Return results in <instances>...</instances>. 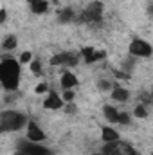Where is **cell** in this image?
Here are the masks:
<instances>
[{
    "label": "cell",
    "instance_id": "obj_16",
    "mask_svg": "<svg viewBox=\"0 0 153 155\" xmlns=\"http://www.w3.org/2000/svg\"><path fill=\"white\" fill-rule=\"evenodd\" d=\"M74 16H76V13H74L72 7H63V9L58 11V20H60V24H69V22L74 20Z\"/></svg>",
    "mask_w": 153,
    "mask_h": 155
},
{
    "label": "cell",
    "instance_id": "obj_2",
    "mask_svg": "<svg viewBox=\"0 0 153 155\" xmlns=\"http://www.w3.org/2000/svg\"><path fill=\"white\" fill-rule=\"evenodd\" d=\"M27 123H29L27 116L18 112V110H2V114H0V132L2 134L18 132L22 128H25Z\"/></svg>",
    "mask_w": 153,
    "mask_h": 155
},
{
    "label": "cell",
    "instance_id": "obj_21",
    "mask_svg": "<svg viewBox=\"0 0 153 155\" xmlns=\"http://www.w3.org/2000/svg\"><path fill=\"white\" fill-rule=\"evenodd\" d=\"M18 60H20V63H22V65H24V63H27V65H29L34 58H33V52H31V51H24V52L20 54V58H18Z\"/></svg>",
    "mask_w": 153,
    "mask_h": 155
},
{
    "label": "cell",
    "instance_id": "obj_19",
    "mask_svg": "<svg viewBox=\"0 0 153 155\" xmlns=\"http://www.w3.org/2000/svg\"><path fill=\"white\" fill-rule=\"evenodd\" d=\"M97 88H99L101 92H112L114 85H112L110 81H106V79H99V81H97Z\"/></svg>",
    "mask_w": 153,
    "mask_h": 155
},
{
    "label": "cell",
    "instance_id": "obj_12",
    "mask_svg": "<svg viewBox=\"0 0 153 155\" xmlns=\"http://www.w3.org/2000/svg\"><path fill=\"white\" fill-rule=\"evenodd\" d=\"M110 96H112V99L117 101V103H126L130 99V90L124 88V87H117L115 85L114 88H112V92H110Z\"/></svg>",
    "mask_w": 153,
    "mask_h": 155
},
{
    "label": "cell",
    "instance_id": "obj_3",
    "mask_svg": "<svg viewBox=\"0 0 153 155\" xmlns=\"http://www.w3.org/2000/svg\"><path fill=\"white\" fill-rule=\"evenodd\" d=\"M15 155H52V152L47 146H41L40 143H33L27 137H24L18 139Z\"/></svg>",
    "mask_w": 153,
    "mask_h": 155
},
{
    "label": "cell",
    "instance_id": "obj_24",
    "mask_svg": "<svg viewBox=\"0 0 153 155\" xmlns=\"http://www.w3.org/2000/svg\"><path fill=\"white\" fill-rule=\"evenodd\" d=\"M128 123H130V114L121 112V116H119V124H128Z\"/></svg>",
    "mask_w": 153,
    "mask_h": 155
},
{
    "label": "cell",
    "instance_id": "obj_1",
    "mask_svg": "<svg viewBox=\"0 0 153 155\" xmlns=\"http://www.w3.org/2000/svg\"><path fill=\"white\" fill-rule=\"evenodd\" d=\"M22 63L11 56H4L0 61V85L5 92H16L20 87Z\"/></svg>",
    "mask_w": 153,
    "mask_h": 155
},
{
    "label": "cell",
    "instance_id": "obj_4",
    "mask_svg": "<svg viewBox=\"0 0 153 155\" xmlns=\"http://www.w3.org/2000/svg\"><path fill=\"white\" fill-rule=\"evenodd\" d=\"M103 11H105L103 2L94 0L83 9V13L79 16V22H83V24H99L103 20Z\"/></svg>",
    "mask_w": 153,
    "mask_h": 155
},
{
    "label": "cell",
    "instance_id": "obj_25",
    "mask_svg": "<svg viewBox=\"0 0 153 155\" xmlns=\"http://www.w3.org/2000/svg\"><path fill=\"white\" fill-rule=\"evenodd\" d=\"M0 22H2V24H5V22H7V9H5V7H2V9H0Z\"/></svg>",
    "mask_w": 153,
    "mask_h": 155
},
{
    "label": "cell",
    "instance_id": "obj_18",
    "mask_svg": "<svg viewBox=\"0 0 153 155\" xmlns=\"http://www.w3.org/2000/svg\"><path fill=\"white\" fill-rule=\"evenodd\" d=\"M133 116L137 117V119H144V117H148V110H146V107H144V105H137V107L133 108Z\"/></svg>",
    "mask_w": 153,
    "mask_h": 155
},
{
    "label": "cell",
    "instance_id": "obj_10",
    "mask_svg": "<svg viewBox=\"0 0 153 155\" xmlns=\"http://www.w3.org/2000/svg\"><path fill=\"white\" fill-rule=\"evenodd\" d=\"M60 85H61L63 90H70V88L74 90L77 85H79V79H77V76L72 71H65L61 74V78H60Z\"/></svg>",
    "mask_w": 153,
    "mask_h": 155
},
{
    "label": "cell",
    "instance_id": "obj_15",
    "mask_svg": "<svg viewBox=\"0 0 153 155\" xmlns=\"http://www.w3.org/2000/svg\"><path fill=\"white\" fill-rule=\"evenodd\" d=\"M101 153L103 155H122L119 141H115V143H105L103 148H101Z\"/></svg>",
    "mask_w": 153,
    "mask_h": 155
},
{
    "label": "cell",
    "instance_id": "obj_23",
    "mask_svg": "<svg viewBox=\"0 0 153 155\" xmlns=\"http://www.w3.org/2000/svg\"><path fill=\"white\" fill-rule=\"evenodd\" d=\"M34 94H38V96H41V94H49V85H47L45 81L38 83L36 88H34Z\"/></svg>",
    "mask_w": 153,
    "mask_h": 155
},
{
    "label": "cell",
    "instance_id": "obj_14",
    "mask_svg": "<svg viewBox=\"0 0 153 155\" xmlns=\"http://www.w3.org/2000/svg\"><path fill=\"white\" fill-rule=\"evenodd\" d=\"M103 114H105V117H106L108 123H119L121 112H119L115 107H112V105H105V107H103Z\"/></svg>",
    "mask_w": 153,
    "mask_h": 155
},
{
    "label": "cell",
    "instance_id": "obj_29",
    "mask_svg": "<svg viewBox=\"0 0 153 155\" xmlns=\"http://www.w3.org/2000/svg\"><path fill=\"white\" fill-rule=\"evenodd\" d=\"M151 155H153V152H151Z\"/></svg>",
    "mask_w": 153,
    "mask_h": 155
},
{
    "label": "cell",
    "instance_id": "obj_6",
    "mask_svg": "<svg viewBox=\"0 0 153 155\" xmlns=\"http://www.w3.org/2000/svg\"><path fill=\"white\" fill-rule=\"evenodd\" d=\"M50 65L54 67H70L74 69L79 65V56L76 52H70V51H65V52H58L50 58Z\"/></svg>",
    "mask_w": 153,
    "mask_h": 155
},
{
    "label": "cell",
    "instance_id": "obj_11",
    "mask_svg": "<svg viewBox=\"0 0 153 155\" xmlns=\"http://www.w3.org/2000/svg\"><path fill=\"white\" fill-rule=\"evenodd\" d=\"M27 5L33 15H43L49 11V0H27Z\"/></svg>",
    "mask_w": 153,
    "mask_h": 155
},
{
    "label": "cell",
    "instance_id": "obj_20",
    "mask_svg": "<svg viewBox=\"0 0 153 155\" xmlns=\"http://www.w3.org/2000/svg\"><path fill=\"white\" fill-rule=\"evenodd\" d=\"M29 69H31L33 74L40 76V74H41V61H40V60H33V61L29 63Z\"/></svg>",
    "mask_w": 153,
    "mask_h": 155
},
{
    "label": "cell",
    "instance_id": "obj_28",
    "mask_svg": "<svg viewBox=\"0 0 153 155\" xmlns=\"http://www.w3.org/2000/svg\"><path fill=\"white\" fill-rule=\"evenodd\" d=\"M150 96H151V99H153V88H151V94H150Z\"/></svg>",
    "mask_w": 153,
    "mask_h": 155
},
{
    "label": "cell",
    "instance_id": "obj_27",
    "mask_svg": "<svg viewBox=\"0 0 153 155\" xmlns=\"http://www.w3.org/2000/svg\"><path fill=\"white\" fill-rule=\"evenodd\" d=\"M94 155H103V153H101V152H97V153H94Z\"/></svg>",
    "mask_w": 153,
    "mask_h": 155
},
{
    "label": "cell",
    "instance_id": "obj_22",
    "mask_svg": "<svg viewBox=\"0 0 153 155\" xmlns=\"http://www.w3.org/2000/svg\"><path fill=\"white\" fill-rule=\"evenodd\" d=\"M61 97H63V101L65 103H74V97H76V92L70 88V90H63L61 92Z\"/></svg>",
    "mask_w": 153,
    "mask_h": 155
},
{
    "label": "cell",
    "instance_id": "obj_26",
    "mask_svg": "<svg viewBox=\"0 0 153 155\" xmlns=\"http://www.w3.org/2000/svg\"><path fill=\"white\" fill-rule=\"evenodd\" d=\"M67 112L70 114V112H76V105L74 103H67Z\"/></svg>",
    "mask_w": 153,
    "mask_h": 155
},
{
    "label": "cell",
    "instance_id": "obj_13",
    "mask_svg": "<svg viewBox=\"0 0 153 155\" xmlns=\"http://www.w3.org/2000/svg\"><path fill=\"white\" fill-rule=\"evenodd\" d=\"M101 139H103V143H115V141H119V132L112 126H103L101 128Z\"/></svg>",
    "mask_w": 153,
    "mask_h": 155
},
{
    "label": "cell",
    "instance_id": "obj_5",
    "mask_svg": "<svg viewBox=\"0 0 153 155\" xmlns=\"http://www.w3.org/2000/svg\"><path fill=\"white\" fill-rule=\"evenodd\" d=\"M130 54L135 56V58H150L153 54V47L150 41L142 38H133L130 41V47H128Z\"/></svg>",
    "mask_w": 153,
    "mask_h": 155
},
{
    "label": "cell",
    "instance_id": "obj_9",
    "mask_svg": "<svg viewBox=\"0 0 153 155\" xmlns=\"http://www.w3.org/2000/svg\"><path fill=\"white\" fill-rule=\"evenodd\" d=\"M63 107H65L63 97H61L58 92L49 90L47 97L43 99V108H47V110H60V108H63Z\"/></svg>",
    "mask_w": 153,
    "mask_h": 155
},
{
    "label": "cell",
    "instance_id": "obj_17",
    "mask_svg": "<svg viewBox=\"0 0 153 155\" xmlns=\"http://www.w3.org/2000/svg\"><path fill=\"white\" fill-rule=\"evenodd\" d=\"M16 47H18V38H16L15 35H7L5 38L2 40V51L11 52V51H15Z\"/></svg>",
    "mask_w": 153,
    "mask_h": 155
},
{
    "label": "cell",
    "instance_id": "obj_7",
    "mask_svg": "<svg viewBox=\"0 0 153 155\" xmlns=\"http://www.w3.org/2000/svg\"><path fill=\"white\" fill-rule=\"evenodd\" d=\"M81 56H83V60H85L86 65H92L96 61L105 60L106 58V52L103 49H96L92 45H85V47H81Z\"/></svg>",
    "mask_w": 153,
    "mask_h": 155
},
{
    "label": "cell",
    "instance_id": "obj_8",
    "mask_svg": "<svg viewBox=\"0 0 153 155\" xmlns=\"http://www.w3.org/2000/svg\"><path fill=\"white\" fill-rule=\"evenodd\" d=\"M25 137H27L29 141H33V143H43V141L47 139L45 132L40 128L38 123L33 121V119H29V123H27V126H25Z\"/></svg>",
    "mask_w": 153,
    "mask_h": 155
}]
</instances>
